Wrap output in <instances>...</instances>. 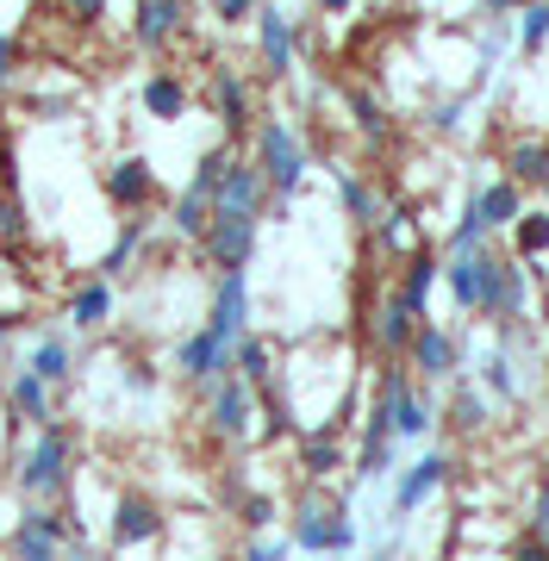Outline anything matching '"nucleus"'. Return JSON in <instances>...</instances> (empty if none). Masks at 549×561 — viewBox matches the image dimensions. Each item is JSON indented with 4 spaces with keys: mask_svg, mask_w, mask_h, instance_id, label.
Masks as SVG:
<instances>
[{
    "mask_svg": "<svg viewBox=\"0 0 549 561\" xmlns=\"http://www.w3.org/2000/svg\"><path fill=\"white\" fill-rule=\"evenodd\" d=\"M69 481H76V437H69V424H38L32 431V443L20 449V493L25 500H62L69 493Z\"/></svg>",
    "mask_w": 549,
    "mask_h": 561,
    "instance_id": "f03ea898",
    "label": "nucleus"
},
{
    "mask_svg": "<svg viewBox=\"0 0 549 561\" xmlns=\"http://www.w3.org/2000/svg\"><path fill=\"white\" fill-rule=\"evenodd\" d=\"M544 194H549V175H544Z\"/></svg>",
    "mask_w": 549,
    "mask_h": 561,
    "instance_id": "bf43d9fd",
    "label": "nucleus"
},
{
    "mask_svg": "<svg viewBox=\"0 0 549 561\" xmlns=\"http://www.w3.org/2000/svg\"><path fill=\"white\" fill-rule=\"evenodd\" d=\"M518 50H525V57H544L549 50V0L518 7Z\"/></svg>",
    "mask_w": 549,
    "mask_h": 561,
    "instance_id": "f704fd0d",
    "label": "nucleus"
},
{
    "mask_svg": "<svg viewBox=\"0 0 549 561\" xmlns=\"http://www.w3.org/2000/svg\"><path fill=\"white\" fill-rule=\"evenodd\" d=\"M206 225H213V201H206V194H194V187H182V194H175V206H169V231H175V238H187V243H201Z\"/></svg>",
    "mask_w": 549,
    "mask_h": 561,
    "instance_id": "473e14b6",
    "label": "nucleus"
},
{
    "mask_svg": "<svg viewBox=\"0 0 549 561\" xmlns=\"http://www.w3.org/2000/svg\"><path fill=\"white\" fill-rule=\"evenodd\" d=\"M250 162L263 169L268 194H275V206L268 213H294V194L306 187V169H312V150H306V138L294 131L287 119H256V150H250Z\"/></svg>",
    "mask_w": 549,
    "mask_h": 561,
    "instance_id": "f257e3e1",
    "label": "nucleus"
},
{
    "mask_svg": "<svg viewBox=\"0 0 549 561\" xmlns=\"http://www.w3.org/2000/svg\"><path fill=\"white\" fill-rule=\"evenodd\" d=\"M144 250H150V225H144V213H138V219H125V225H119L113 250L101 256V275H106V280L131 275V262H144Z\"/></svg>",
    "mask_w": 549,
    "mask_h": 561,
    "instance_id": "c756f323",
    "label": "nucleus"
},
{
    "mask_svg": "<svg viewBox=\"0 0 549 561\" xmlns=\"http://www.w3.org/2000/svg\"><path fill=\"white\" fill-rule=\"evenodd\" d=\"M231 368H238V375H244L256 393H263V387H275V375H282V368H275V343L256 337V331H244V337H238V350H231Z\"/></svg>",
    "mask_w": 549,
    "mask_h": 561,
    "instance_id": "c85d7f7f",
    "label": "nucleus"
},
{
    "mask_svg": "<svg viewBox=\"0 0 549 561\" xmlns=\"http://www.w3.org/2000/svg\"><path fill=\"white\" fill-rule=\"evenodd\" d=\"M437 280H444V262L431 256V250H412L393 294L407 300V312H419V319H425V312H431V294H437Z\"/></svg>",
    "mask_w": 549,
    "mask_h": 561,
    "instance_id": "393cba45",
    "label": "nucleus"
},
{
    "mask_svg": "<svg viewBox=\"0 0 549 561\" xmlns=\"http://www.w3.org/2000/svg\"><path fill=\"white\" fill-rule=\"evenodd\" d=\"M338 206H344V219L356 225V231H375V225H381V213H387L381 194H375L356 169H338Z\"/></svg>",
    "mask_w": 549,
    "mask_h": 561,
    "instance_id": "cd10ccee",
    "label": "nucleus"
},
{
    "mask_svg": "<svg viewBox=\"0 0 549 561\" xmlns=\"http://www.w3.org/2000/svg\"><path fill=\"white\" fill-rule=\"evenodd\" d=\"M449 419H456V431H481V424H488V400H481L474 387H456V400H449Z\"/></svg>",
    "mask_w": 549,
    "mask_h": 561,
    "instance_id": "a19ab883",
    "label": "nucleus"
},
{
    "mask_svg": "<svg viewBox=\"0 0 549 561\" xmlns=\"http://www.w3.org/2000/svg\"><path fill=\"white\" fill-rule=\"evenodd\" d=\"M187 25H194L187 0H131V44H138L144 57H163Z\"/></svg>",
    "mask_w": 549,
    "mask_h": 561,
    "instance_id": "1a4fd4ad",
    "label": "nucleus"
},
{
    "mask_svg": "<svg viewBox=\"0 0 549 561\" xmlns=\"http://www.w3.org/2000/svg\"><path fill=\"white\" fill-rule=\"evenodd\" d=\"M518 7H530V0H481L488 20H506V13H518Z\"/></svg>",
    "mask_w": 549,
    "mask_h": 561,
    "instance_id": "6e6d98bb",
    "label": "nucleus"
},
{
    "mask_svg": "<svg viewBox=\"0 0 549 561\" xmlns=\"http://www.w3.org/2000/svg\"><path fill=\"white\" fill-rule=\"evenodd\" d=\"M206 324H213L225 343H238V337L250 331V280H244V268H238V275H219V280H213V306H206Z\"/></svg>",
    "mask_w": 549,
    "mask_h": 561,
    "instance_id": "a211bd4d",
    "label": "nucleus"
},
{
    "mask_svg": "<svg viewBox=\"0 0 549 561\" xmlns=\"http://www.w3.org/2000/svg\"><path fill=\"white\" fill-rule=\"evenodd\" d=\"M530 312V262L481 250V319H525Z\"/></svg>",
    "mask_w": 549,
    "mask_h": 561,
    "instance_id": "7ed1b4c3",
    "label": "nucleus"
},
{
    "mask_svg": "<svg viewBox=\"0 0 549 561\" xmlns=\"http://www.w3.org/2000/svg\"><path fill=\"white\" fill-rule=\"evenodd\" d=\"M444 481H449V456H444V449H431V456L412 461L407 474H400V486H393V524H407Z\"/></svg>",
    "mask_w": 549,
    "mask_h": 561,
    "instance_id": "6ab92c4d",
    "label": "nucleus"
},
{
    "mask_svg": "<svg viewBox=\"0 0 549 561\" xmlns=\"http://www.w3.org/2000/svg\"><path fill=\"white\" fill-rule=\"evenodd\" d=\"M113 312H119L113 280H106V275H88L82 287L69 294V306H62V324H69V331H82V337H94V331H106V324H113Z\"/></svg>",
    "mask_w": 549,
    "mask_h": 561,
    "instance_id": "f3484780",
    "label": "nucleus"
},
{
    "mask_svg": "<svg viewBox=\"0 0 549 561\" xmlns=\"http://www.w3.org/2000/svg\"><path fill=\"white\" fill-rule=\"evenodd\" d=\"M512 256L518 262H544L549 256V206H525L512 225Z\"/></svg>",
    "mask_w": 549,
    "mask_h": 561,
    "instance_id": "2f4dec72",
    "label": "nucleus"
},
{
    "mask_svg": "<svg viewBox=\"0 0 549 561\" xmlns=\"http://www.w3.org/2000/svg\"><path fill=\"white\" fill-rule=\"evenodd\" d=\"M530 537H544V542H549V486L537 493V512H530Z\"/></svg>",
    "mask_w": 549,
    "mask_h": 561,
    "instance_id": "603ef678",
    "label": "nucleus"
},
{
    "mask_svg": "<svg viewBox=\"0 0 549 561\" xmlns=\"http://www.w3.org/2000/svg\"><path fill=\"white\" fill-rule=\"evenodd\" d=\"M500 162H506V181H518V187H544V175H549V138L518 131V138H506Z\"/></svg>",
    "mask_w": 549,
    "mask_h": 561,
    "instance_id": "b1692460",
    "label": "nucleus"
},
{
    "mask_svg": "<svg viewBox=\"0 0 549 561\" xmlns=\"http://www.w3.org/2000/svg\"><path fill=\"white\" fill-rule=\"evenodd\" d=\"M0 238H25V201L20 194H0Z\"/></svg>",
    "mask_w": 549,
    "mask_h": 561,
    "instance_id": "49530a36",
    "label": "nucleus"
},
{
    "mask_svg": "<svg viewBox=\"0 0 549 561\" xmlns=\"http://www.w3.org/2000/svg\"><path fill=\"white\" fill-rule=\"evenodd\" d=\"M20 69H25V50H20V38L13 32H0V101L20 88Z\"/></svg>",
    "mask_w": 549,
    "mask_h": 561,
    "instance_id": "79ce46f5",
    "label": "nucleus"
},
{
    "mask_svg": "<svg viewBox=\"0 0 549 561\" xmlns=\"http://www.w3.org/2000/svg\"><path fill=\"white\" fill-rule=\"evenodd\" d=\"M512 38H518V25H512V20H493L488 32H481V76H493V69H500V57H506Z\"/></svg>",
    "mask_w": 549,
    "mask_h": 561,
    "instance_id": "ea45409f",
    "label": "nucleus"
},
{
    "mask_svg": "<svg viewBox=\"0 0 549 561\" xmlns=\"http://www.w3.org/2000/svg\"><path fill=\"white\" fill-rule=\"evenodd\" d=\"M69 561H101V556H88L82 542H69Z\"/></svg>",
    "mask_w": 549,
    "mask_h": 561,
    "instance_id": "4d7b16f0",
    "label": "nucleus"
},
{
    "mask_svg": "<svg viewBox=\"0 0 549 561\" xmlns=\"http://www.w3.org/2000/svg\"><path fill=\"white\" fill-rule=\"evenodd\" d=\"M231 350H238V343H225L213 324H194V331L175 343V375H182L187 387H213L219 375H231Z\"/></svg>",
    "mask_w": 549,
    "mask_h": 561,
    "instance_id": "9d476101",
    "label": "nucleus"
},
{
    "mask_svg": "<svg viewBox=\"0 0 549 561\" xmlns=\"http://www.w3.org/2000/svg\"><path fill=\"white\" fill-rule=\"evenodd\" d=\"M187 106H194V88H187L182 69H150V76L138 81V113L150 125H182Z\"/></svg>",
    "mask_w": 549,
    "mask_h": 561,
    "instance_id": "ddd939ff",
    "label": "nucleus"
},
{
    "mask_svg": "<svg viewBox=\"0 0 549 561\" xmlns=\"http://www.w3.org/2000/svg\"><path fill=\"white\" fill-rule=\"evenodd\" d=\"M32 561H69V556H62V549H44V556H32Z\"/></svg>",
    "mask_w": 549,
    "mask_h": 561,
    "instance_id": "13d9d810",
    "label": "nucleus"
},
{
    "mask_svg": "<svg viewBox=\"0 0 549 561\" xmlns=\"http://www.w3.org/2000/svg\"><path fill=\"white\" fill-rule=\"evenodd\" d=\"M206 101H213V119H219L231 138H238V131H256V119H263V113H256V88H250V76L225 69V62L206 76Z\"/></svg>",
    "mask_w": 549,
    "mask_h": 561,
    "instance_id": "9b49d317",
    "label": "nucleus"
},
{
    "mask_svg": "<svg viewBox=\"0 0 549 561\" xmlns=\"http://www.w3.org/2000/svg\"><path fill=\"white\" fill-rule=\"evenodd\" d=\"M344 468V443H338V424H312L300 437V474L306 481H331Z\"/></svg>",
    "mask_w": 549,
    "mask_h": 561,
    "instance_id": "bb28decb",
    "label": "nucleus"
},
{
    "mask_svg": "<svg viewBox=\"0 0 549 561\" xmlns=\"http://www.w3.org/2000/svg\"><path fill=\"white\" fill-rule=\"evenodd\" d=\"M375 238H381L387 256H412L419 250V213L412 206H387L381 225H375Z\"/></svg>",
    "mask_w": 549,
    "mask_h": 561,
    "instance_id": "72a5a7b5",
    "label": "nucleus"
},
{
    "mask_svg": "<svg viewBox=\"0 0 549 561\" xmlns=\"http://www.w3.org/2000/svg\"><path fill=\"white\" fill-rule=\"evenodd\" d=\"M393 449H400V437L387 431V412L381 405H368L363 443H356V481H381L387 468H393Z\"/></svg>",
    "mask_w": 549,
    "mask_h": 561,
    "instance_id": "412c9836",
    "label": "nucleus"
},
{
    "mask_svg": "<svg viewBox=\"0 0 549 561\" xmlns=\"http://www.w3.org/2000/svg\"><path fill=\"white\" fill-rule=\"evenodd\" d=\"M101 194L106 206H119V213H150L157 206V162L144 157V150H125L101 169Z\"/></svg>",
    "mask_w": 549,
    "mask_h": 561,
    "instance_id": "0eeeda50",
    "label": "nucleus"
},
{
    "mask_svg": "<svg viewBox=\"0 0 549 561\" xmlns=\"http://www.w3.org/2000/svg\"><path fill=\"white\" fill-rule=\"evenodd\" d=\"M412 337H419V312H407L400 294H387L381 312H375V343H381V356L387 362H407Z\"/></svg>",
    "mask_w": 549,
    "mask_h": 561,
    "instance_id": "5701e85b",
    "label": "nucleus"
},
{
    "mask_svg": "<svg viewBox=\"0 0 549 561\" xmlns=\"http://www.w3.org/2000/svg\"><path fill=\"white\" fill-rule=\"evenodd\" d=\"M407 368L419 375V381H449V375L462 368V337L444 331V324L419 319V337H412V350H407Z\"/></svg>",
    "mask_w": 549,
    "mask_h": 561,
    "instance_id": "4468645a",
    "label": "nucleus"
},
{
    "mask_svg": "<svg viewBox=\"0 0 549 561\" xmlns=\"http://www.w3.org/2000/svg\"><path fill=\"white\" fill-rule=\"evenodd\" d=\"M256 231H263V219L213 206V225H206V238H201V256L213 262L219 275H238V268H250V256H256Z\"/></svg>",
    "mask_w": 549,
    "mask_h": 561,
    "instance_id": "423d86ee",
    "label": "nucleus"
},
{
    "mask_svg": "<svg viewBox=\"0 0 549 561\" xmlns=\"http://www.w3.org/2000/svg\"><path fill=\"white\" fill-rule=\"evenodd\" d=\"M125 387H131V393H157V368H150V362H125V375H119Z\"/></svg>",
    "mask_w": 549,
    "mask_h": 561,
    "instance_id": "de8ad7c7",
    "label": "nucleus"
},
{
    "mask_svg": "<svg viewBox=\"0 0 549 561\" xmlns=\"http://www.w3.org/2000/svg\"><path fill=\"white\" fill-rule=\"evenodd\" d=\"M474 368H481V387L493 400H518V356H512V343H488Z\"/></svg>",
    "mask_w": 549,
    "mask_h": 561,
    "instance_id": "7c9ffc66",
    "label": "nucleus"
},
{
    "mask_svg": "<svg viewBox=\"0 0 549 561\" xmlns=\"http://www.w3.org/2000/svg\"><path fill=\"white\" fill-rule=\"evenodd\" d=\"M213 206H225V213H250V219H263L268 206H275V194H268V181L263 169L250 157H231L225 162V181H219V194H213Z\"/></svg>",
    "mask_w": 549,
    "mask_h": 561,
    "instance_id": "2eb2a0df",
    "label": "nucleus"
},
{
    "mask_svg": "<svg viewBox=\"0 0 549 561\" xmlns=\"http://www.w3.org/2000/svg\"><path fill=\"white\" fill-rule=\"evenodd\" d=\"M206 431L225 443H250V431H256V387L238 368L206 387Z\"/></svg>",
    "mask_w": 549,
    "mask_h": 561,
    "instance_id": "39448f33",
    "label": "nucleus"
},
{
    "mask_svg": "<svg viewBox=\"0 0 549 561\" xmlns=\"http://www.w3.org/2000/svg\"><path fill=\"white\" fill-rule=\"evenodd\" d=\"M25 331V312L20 306H0V356H7V337H20Z\"/></svg>",
    "mask_w": 549,
    "mask_h": 561,
    "instance_id": "3c124183",
    "label": "nucleus"
},
{
    "mask_svg": "<svg viewBox=\"0 0 549 561\" xmlns=\"http://www.w3.org/2000/svg\"><path fill=\"white\" fill-rule=\"evenodd\" d=\"M20 368H32V375L50 381V387H69V381H76V337L57 331V324L32 331V337H25V362H20Z\"/></svg>",
    "mask_w": 549,
    "mask_h": 561,
    "instance_id": "dca6fc26",
    "label": "nucleus"
},
{
    "mask_svg": "<svg viewBox=\"0 0 549 561\" xmlns=\"http://www.w3.org/2000/svg\"><path fill=\"white\" fill-rule=\"evenodd\" d=\"M69 7V20L76 25H106L113 20V0H62Z\"/></svg>",
    "mask_w": 549,
    "mask_h": 561,
    "instance_id": "c03bdc74",
    "label": "nucleus"
},
{
    "mask_svg": "<svg viewBox=\"0 0 549 561\" xmlns=\"http://www.w3.org/2000/svg\"><path fill=\"white\" fill-rule=\"evenodd\" d=\"M287 549H294V537H268V542H250V556L244 561H287Z\"/></svg>",
    "mask_w": 549,
    "mask_h": 561,
    "instance_id": "09e8293b",
    "label": "nucleus"
},
{
    "mask_svg": "<svg viewBox=\"0 0 549 561\" xmlns=\"http://www.w3.org/2000/svg\"><path fill=\"white\" fill-rule=\"evenodd\" d=\"M282 7H294V0H282Z\"/></svg>",
    "mask_w": 549,
    "mask_h": 561,
    "instance_id": "052dcab7",
    "label": "nucleus"
},
{
    "mask_svg": "<svg viewBox=\"0 0 549 561\" xmlns=\"http://www.w3.org/2000/svg\"><path fill=\"white\" fill-rule=\"evenodd\" d=\"M488 225H481V206H474V187H468V206L456 213V225H449V250H488Z\"/></svg>",
    "mask_w": 549,
    "mask_h": 561,
    "instance_id": "e433bc0d",
    "label": "nucleus"
},
{
    "mask_svg": "<svg viewBox=\"0 0 549 561\" xmlns=\"http://www.w3.org/2000/svg\"><path fill=\"white\" fill-rule=\"evenodd\" d=\"M312 7H319L325 20H350V13H356V0H312Z\"/></svg>",
    "mask_w": 549,
    "mask_h": 561,
    "instance_id": "5fc2aeb1",
    "label": "nucleus"
},
{
    "mask_svg": "<svg viewBox=\"0 0 549 561\" xmlns=\"http://www.w3.org/2000/svg\"><path fill=\"white\" fill-rule=\"evenodd\" d=\"M206 7H213V20H219V25H250L263 0H206Z\"/></svg>",
    "mask_w": 549,
    "mask_h": 561,
    "instance_id": "37998d69",
    "label": "nucleus"
},
{
    "mask_svg": "<svg viewBox=\"0 0 549 561\" xmlns=\"http://www.w3.org/2000/svg\"><path fill=\"white\" fill-rule=\"evenodd\" d=\"M238 157V150H231V144H219V150H206L201 162H194V181H187V187H194V194H206V201H213V194H219V181H225V162Z\"/></svg>",
    "mask_w": 549,
    "mask_h": 561,
    "instance_id": "4c0bfd02",
    "label": "nucleus"
},
{
    "mask_svg": "<svg viewBox=\"0 0 549 561\" xmlns=\"http://www.w3.org/2000/svg\"><path fill=\"white\" fill-rule=\"evenodd\" d=\"M7 412H13V424H25V431H38V424L57 419V387L38 381L32 368H20L13 381H7Z\"/></svg>",
    "mask_w": 549,
    "mask_h": 561,
    "instance_id": "aec40b11",
    "label": "nucleus"
},
{
    "mask_svg": "<svg viewBox=\"0 0 549 561\" xmlns=\"http://www.w3.org/2000/svg\"><path fill=\"white\" fill-rule=\"evenodd\" d=\"M512 561H549V542L544 537H525L518 549H512Z\"/></svg>",
    "mask_w": 549,
    "mask_h": 561,
    "instance_id": "864d4df0",
    "label": "nucleus"
},
{
    "mask_svg": "<svg viewBox=\"0 0 549 561\" xmlns=\"http://www.w3.org/2000/svg\"><path fill=\"white\" fill-rule=\"evenodd\" d=\"M444 287L462 319H481V250H449L444 256Z\"/></svg>",
    "mask_w": 549,
    "mask_h": 561,
    "instance_id": "4be33fe9",
    "label": "nucleus"
},
{
    "mask_svg": "<svg viewBox=\"0 0 549 561\" xmlns=\"http://www.w3.org/2000/svg\"><path fill=\"white\" fill-rule=\"evenodd\" d=\"M169 518L163 505L150 500V493H119V505H113V549H150V542H163Z\"/></svg>",
    "mask_w": 549,
    "mask_h": 561,
    "instance_id": "f8f14e48",
    "label": "nucleus"
},
{
    "mask_svg": "<svg viewBox=\"0 0 549 561\" xmlns=\"http://www.w3.org/2000/svg\"><path fill=\"white\" fill-rule=\"evenodd\" d=\"M474 206H481V225H488V231H512V225H518V213H525V187H518V181H481V187H474Z\"/></svg>",
    "mask_w": 549,
    "mask_h": 561,
    "instance_id": "a878e982",
    "label": "nucleus"
},
{
    "mask_svg": "<svg viewBox=\"0 0 549 561\" xmlns=\"http://www.w3.org/2000/svg\"><path fill=\"white\" fill-rule=\"evenodd\" d=\"M250 32H256V62H263V76L268 81H287V69L300 62V44H306L300 20L287 13L282 0H263V7H256V20H250Z\"/></svg>",
    "mask_w": 549,
    "mask_h": 561,
    "instance_id": "20e7f679",
    "label": "nucleus"
},
{
    "mask_svg": "<svg viewBox=\"0 0 549 561\" xmlns=\"http://www.w3.org/2000/svg\"><path fill=\"white\" fill-rule=\"evenodd\" d=\"M425 125H431V138H462L468 131V101L456 94V101H437L425 113Z\"/></svg>",
    "mask_w": 549,
    "mask_h": 561,
    "instance_id": "58836bf2",
    "label": "nucleus"
},
{
    "mask_svg": "<svg viewBox=\"0 0 549 561\" xmlns=\"http://www.w3.org/2000/svg\"><path fill=\"white\" fill-rule=\"evenodd\" d=\"M238 518H244L250 530H268V524H275V500H268V493H250V500L238 505Z\"/></svg>",
    "mask_w": 549,
    "mask_h": 561,
    "instance_id": "a18cd8bd",
    "label": "nucleus"
},
{
    "mask_svg": "<svg viewBox=\"0 0 549 561\" xmlns=\"http://www.w3.org/2000/svg\"><path fill=\"white\" fill-rule=\"evenodd\" d=\"M287 537H294V549H306V556H350V549H356V524L344 518V500L338 505H300Z\"/></svg>",
    "mask_w": 549,
    "mask_h": 561,
    "instance_id": "6e6552de",
    "label": "nucleus"
},
{
    "mask_svg": "<svg viewBox=\"0 0 549 561\" xmlns=\"http://www.w3.org/2000/svg\"><path fill=\"white\" fill-rule=\"evenodd\" d=\"M344 101H350V119H356V131L381 144V138H387V106L375 101L368 88H344Z\"/></svg>",
    "mask_w": 549,
    "mask_h": 561,
    "instance_id": "c9c22d12",
    "label": "nucleus"
},
{
    "mask_svg": "<svg viewBox=\"0 0 549 561\" xmlns=\"http://www.w3.org/2000/svg\"><path fill=\"white\" fill-rule=\"evenodd\" d=\"M20 162H13V144L0 138V194H20V175H13Z\"/></svg>",
    "mask_w": 549,
    "mask_h": 561,
    "instance_id": "8fccbe9b",
    "label": "nucleus"
}]
</instances>
